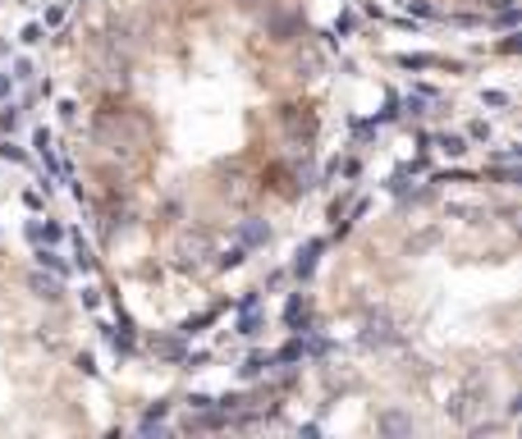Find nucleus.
<instances>
[{
    "mask_svg": "<svg viewBox=\"0 0 522 439\" xmlns=\"http://www.w3.org/2000/svg\"><path fill=\"white\" fill-rule=\"evenodd\" d=\"M316 252H321V242H307L303 252H298V265H294V270H298V274H312V265H316Z\"/></svg>",
    "mask_w": 522,
    "mask_h": 439,
    "instance_id": "nucleus-1",
    "label": "nucleus"
},
{
    "mask_svg": "<svg viewBox=\"0 0 522 439\" xmlns=\"http://www.w3.org/2000/svg\"><path fill=\"white\" fill-rule=\"evenodd\" d=\"M390 339V320H371L367 325V343H385Z\"/></svg>",
    "mask_w": 522,
    "mask_h": 439,
    "instance_id": "nucleus-2",
    "label": "nucleus"
},
{
    "mask_svg": "<svg viewBox=\"0 0 522 439\" xmlns=\"http://www.w3.org/2000/svg\"><path fill=\"white\" fill-rule=\"evenodd\" d=\"M33 288L42 297H60V284H55V279H46V274H33Z\"/></svg>",
    "mask_w": 522,
    "mask_h": 439,
    "instance_id": "nucleus-3",
    "label": "nucleus"
},
{
    "mask_svg": "<svg viewBox=\"0 0 522 439\" xmlns=\"http://www.w3.org/2000/svg\"><path fill=\"white\" fill-rule=\"evenodd\" d=\"M399 65L403 69H431V65H440V60H431V55H403Z\"/></svg>",
    "mask_w": 522,
    "mask_h": 439,
    "instance_id": "nucleus-4",
    "label": "nucleus"
},
{
    "mask_svg": "<svg viewBox=\"0 0 522 439\" xmlns=\"http://www.w3.org/2000/svg\"><path fill=\"white\" fill-rule=\"evenodd\" d=\"M440 151H449V156H463V151H468V147H463V138H454V133H445V138H440Z\"/></svg>",
    "mask_w": 522,
    "mask_h": 439,
    "instance_id": "nucleus-5",
    "label": "nucleus"
},
{
    "mask_svg": "<svg viewBox=\"0 0 522 439\" xmlns=\"http://www.w3.org/2000/svg\"><path fill=\"white\" fill-rule=\"evenodd\" d=\"M266 366H271V357H248V366H243V375H248V380H252V375H261V371H266Z\"/></svg>",
    "mask_w": 522,
    "mask_h": 439,
    "instance_id": "nucleus-6",
    "label": "nucleus"
},
{
    "mask_svg": "<svg viewBox=\"0 0 522 439\" xmlns=\"http://www.w3.org/2000/svg\"><path fill=\"white\" fill-rule=\"evenodd\" d=\"M37 261H42V265H51L55 274H65V261H60V256H55V252H46V247H42V252H37Z\"/></svg>",
    "mask_w": 522,
    "mask_h": 439,
    "instance_id": "nucleus-7",
    "label": "nucleus"
},
{
    "mask_svg": "<svg viewBox=\"0 0 522 439\" xmlns=\"http://www.w3.org/2000/svg\"><path fill=\"white\" fill-rule=\"evenodd\" d=\"M381 430H390V435H399V430H413V426H408V421H403V417H385V421H381Z\"/></svg>",
    "mask_w": 522,
    "mask_h": 439,
    "instance_id": "nucleus-8",
    "label": "nucleus"
},
{
    "mask_svg": "<svg viewBox=\"0 0 522 439\" xmlns=\"http://www.w3.org/2000/svg\"><path fill=\"white\" fill-rule=\"evenodd\" d=\"M243 238H248V242H266V229H261V224H248V229H243Z\"/></svg>",
    "mask_w": 522,
    "mask_h": 439,
    "instance_id": "nucleus-9",
    "label": "nucleus"
},
{
    "mask_svg": "<svg viewBox=\"0 0 522 439\" xmlns=\"http://www.w3.org/2000/svg\"><path fill=\"white\" fill-rule=\"evenodd\" d=\"M481 5H486V10H509L513 0H481Z\"/></svg>",
    "mask_w": 522,
    "mask_h": 439,
    "instance_id": "nucleus-10",
    "label": "nucleus"
}]
</instances>
